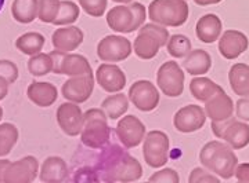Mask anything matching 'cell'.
Wrapping results in <instances>:
<instances>
[{
  "label": "cell",
  "mask_w": 249,
  "mask_h": 183,
  "mask_svg": "<svg viewBox=\"0 0 249 183\" xmlns=\"http://www.w3.org/2000/svg\"><path fill=\"white\" fill-rule=\"evenodd\" d=\"M94 169L104 182H134L142 176V167L124 145L108 143L100 149Z\"/></svg>",
  "instance_id": "6da1fadb"
},
{
  "label": "cell",
  "mask_w": 249,
  "mask_h": 183,
  "mask_svg": "<svg viewBox=\"0 0 249 183\" xmlns=\"http://www.w3.org/2000/svg\"><path fill=\"white\" fill-rule=\"evenodd\" d=\"M111 127L108 116L103 109H89L83 114V127L80 132L82 143L89 149L100 150L109 143Z\"/></svg>",
  "instance_id": "7a4b0ae2"
},
{
  "label": "cell",
  "mask_w": 249,
  "mask_h": 183,
  "mask_svg": "<svg viewBox=\"0 0 249 183\" xmlns=\"http://www.w3.org/2000/svg\"><path fill=\"white\" fill-rule=\"evenodd\" d=\"M147 18V10L142 3L119 4L108 11V26L118 33H132L140 29Z\"/></svg>",
  "instance_id": "3957f363"
},
{
  "label": "cell",
  "mask_w": 249,
  "mask_h": 183,
  "mask_svg": "<svg viewBox=\"0 0 249 183\" xmlns=\"http://www.w3.org/2000/svg\"><path fill=\"white\" fill-rule=\"evenodd\" d=\"M169 32L166 26L160 24H144L139 29V33L136 36L133 43L134 54L140 60H152L157 57L160 47L166 46L169 40Z\"/></svg>",
  "instance_id": "277c9868"
},
{
  "label": "cell",
  "mask_w": 249,
  "mask_h": 183,
  "mask_svg": "<svg viewBox=\"0 0 249 183\" xmlns=\"http://www.w3.org/2000/svg\"><path fill=\"white\" fill-rule=\"evenodd\" d=\"M190 7L186 0H152L148 6V17L162 26L184 25L188 19Z\"/></svg>",
  "instance_id": "5b68a950"
},
{
  "label": "cell",
  "mask_w": 249,
  "mask_h": 183,
  "mask_svg": "<svg viewBox=\"0 0 249 183\" xmlns=\"http://www.w3.org/2000/svg\"><path fill=\"white\" fill-rule=\"evenodd\" d=\"M199 161L208 169H211L212 172L220 175L223 178L231 176L234 156L230 153L229 149L219 142L206 143L199 153Z\"/></svg>",
  "instance_id": "8992f818"
},
{
  "label": "cell",
  "mask_w": 249,
  "mask_h": 183,
  "mask_svg": "<svg viewBox=\"0 0 249 183\" xmlns=\"http://www.w3.org/2000/svg\"><path fill=\"white\" fill-rule=\"evenodd\" d=\"M169 137L163 131H150L142 140V156L147 166L162 168L169 160Z\"/></svg>",
  "instance_id": "52a82bcc"
},
{
  "label": "cell",
  "mask_w": 249,
  "mask_h": 183,
  "mask_svg": "<svg viewBox=\"0 0 249 183\" xmlns=\"http://www.w3.org/2000/svg\"><path fill=\"white\" fill-rule=\"evenodd\" d=\"M186 75L178 62L168 61L160 65L157 73V84L163 95L178 98L184 91Z\"/></svg>",
  "instance_id": "ba28073f"
},
{
  "label": "cell",
  "mask_w": 249,
  "mask_h": 183,
  "mask_svg": "<svg viewBox=\"0 0 249 183\" xmlns=\"http://www.w3.org/2000/svg\"><path fill=\"white\" fill-rule=\"evenodd\" d=\"M133 52V44L119 35H108L97 44V57L103 62L114 63L127 60Z\"/></svg>",
  "instance_id": "9c48e42d"
},
{
  "label": "cell",
  "mask_w": 249,
  "mask_h": 183,
  "mask_svg": "<svg viewBox=\"0 0 249 183\" xmlns=\"http://www.w3.org/2000/svg\"><path fill=\"white\" fill-rule=\"evenodd\" d=\"M129 101L142 112H152L160 105V91L150 80H137L129 88Z\"/></svg>",
  "instance_id": "30bf717a"
},
{
  "label": "cell",
  "mask_w": 249,
  "mask_h": 183,
  "mask_svg": "<svg viewBox=\"0 0 249 183\" xmlns=\"http://www.w3.org/2000/svg\"><path fill=\"white\" fill-rule=\"evenodd\" d=\"M115 132L119 142L126 149L137 148L139 145H142V142L147 135L144 122L133 114L121 117L119 122L116 124Z\"/></svg>",
  "instance_id": "8fae6325"
},
{
  "label": "cell",
  "mask_w": 249,
  "mask_h": 183,
  "mask_svg": "<svg viewBox=\"0 0 249 183\" xmlns=\"http://www.w3.org/2000/svg\"><path fill=\"white\" fill-rule=\"evenodd\" d=\"M205 119V112L201 106L187 105L176 112L173 117V125L181 134H191L204 127Z\"/></svg>",
  "instance_id": "7c38bea8"
},
{
  "label": "cell",
  "mask_w": 249,
  "mask_h": 183,
  "mask_svg": "<svg viewBox=\"0 0 249 183\" xmlns=\"http://www.w3.org/2000/svg\"><path fill=\"white\" fill-rule=\"evenodd\" d=\"M94 76L98 86L109 94L121 92L126 86V76L124 70L115 63H108V62L101 63Z\"/></svg>",
  "instance_id": "4fadbf2b"
},
{
  "label": "cell",
  "mask_w": 249,
  "mask_h": 183,
  "mask_svg": "<svg viewBox=\"0 0 249 183\" xmlns=\"http://www.w3.org/2000/svg\"><path fill=\"white\" fill-rule=\"evenodd\" d=\"M94 81H96L94 73L83 75V76H75L64 84V87H62L64 96L71 99L75 104H83L93 94Z\"/></svg>",
  "instance_id": "5bb4252c"
},
{
  "label": "cell",
  "mask_w": 249,
  "mask_h": 183,
  "mask_svg": "<svg viewBox=\"0 0 249 183\" xmlns=\"http://www.w3.org/2000/svg\"><path fill=\"white\" fill-rule=\"evenodd\" d=\"M58 120L61 124L62 131L68 135H79L83 127V113L80 107L75 104L62 105L58 110Z\"/></svg>",
  "instance_id": "9a60e30c"
},
{
  "label": "cell",
  "mask_w": 249,
  "mask_h": 183,
  "mask_svg": "<svg viewBox=\"0 0 249 183\" xmlns=\"http://www.w3.org/2000/svg\"><path fill=\"white\" fill-rule=\"evenodd\" d=\"M222 30V22L214 14H206L198 19L196 35L202 43H213Z\"/></svg>",
  "instance_id": "2e32d148"
},
{
  "label": "cell",
  "mask_w": 249,
  "mask_h": 183,
  "mask_svg": "<svg viewBox=\"0 0 249 183\" xmlns=\"http://www.w3.org/2000/svg\"><path fill=\"white\" fill-rule=\"evenodd\" d=\"M212 66V58L205 50H191L183 61V68L191 76L204 75Z\"/></svg>",
  "instance_id": "e0dca14e"
},
{
  "label": "cell",
  "mask_w": 249,
  "mask_h": 183,
  "mask_svg": "<svg viewBox=\"0 0 249 183\" xmlns=\"http://www.w3.org/2000/svg\"><path fill=\"white\" fill-rule=\"evenodd\" d=\"M205 112L208 114V117H211L213 122L223 120L231 113V101L224 94H222L219 90L206 101Z\"/></svg>",
  "instance_id": "ac0fdd59"
},
{
  "label": "cell",
  "mask_w": 249,
  "mask_h": 183,
  "mask_svg": "<svg viewBox=\"0 0 249 183\" xmlns=\"http://www.w3.org/2000/svg\"><path fill=\"white\" fill-rule=\"evenodd\" d=\"M83 42V32L76 26L60 29L54 36V43L64 51H73Z\"/></svg>",
  "instance_id": "d6986e66"
},
{
  "label": "cell",
  "mask_w": 249,
  "mask_h": 183,
  "mask_svg": "<svg viewBox=\"0 0 249 183\" xmlns=\"http://www.w3.org/2000/svg\"><path fill=\"white\" fill-rule=\"evenodd\" d=\"M101 109L106 112L109 120H118L129 109V96L122 92H115L114 95H108L103 101Z\"/></svg>",
  "instance_id": "ffe728a7"
},
{
  "label": "cell",
  "mask_w": 249,
  "mask_h": 183,
  "mask_svg": "<svg viewBox=\"0 0 249 183\" xmlns=\"http://www.w3.org/2000/svg\"><path fill=\"white\" fill-rule=\"evenodd\" d=\"M245 47V37L237 32H227L219 43V50L226 58H234Z\"/></svg>",
  "instance_id": "44dd1931"
},
{
  "label": "cell",
  "mask_w": 249,
  "mask_h": 183,
  "mask_svg": "<svg viewBox=\"0 0 249 183\" xmlns=\"http://www.w3.org/2000/svg\"><path fill=\"white\" fill-rule=\"evenodd\" d=\"M219 90L220 88L217 87L212 80L206 77H196V76H194V78L190 81L191 95L194 96L196 101H201V102H206Z\"/></svg>",
  "instance_id": "7402d4cb"
},
{
  "label": "cell",
  "mask_w": 249,
  "mask_h": 183,
  "mask_svg": "<svg viewBox=\"0 0 249 183\" xmlns=\"http://www.w3.org/2000/svg\"><path fill=\"white\" fill-rule=\"evenodd\" d=\"M62 72L71 76H83L93 73L89 60L83 55H68L62 63Z\"/></svg>",
  "instance_id": "603a6c76"
},
{
  "label": "cell",
  "mask_w": 249,
  "mask_h": 183,
  "mask_svg": "<svg viewBox=\"0 0 249 183\" xmlns=\"http://www.w3.org/2000/svg\"><path fill=\"white\" fill-rule=\"evenodd\" d=\"M166 48H168L170 57L180 60V58H186L187 55L190 54V51L193 50V44H191V40L187 36L173 35L169 37Z\"/></svg>",
  "instance_id": "cb8c5ba5"
},
{
  "label": "cell",
  "mask_w": 249,
  "mask_h": 183,
  "mask_svg": "<svg viewBox=\"0 0 249 183\" xmlns=\"http://www.w3.org/2000/svg\"><path fill=\"white\" fill-rule=\"evenodd\" d=\"M230 80L237 92H249V69L247 66H234L230 73Z\"/></svg>",
  "instance_id": "d4e9b609"
},
{
  "label": "cell",
  "mask_w": 249,
  "mask_h": 183,
  "mask_svg": "<svg viewBox=\"0 0 249 183\" xmlns=\"http://www.w3.org/2000/svg\"><path fill=\"white\" fill-rule=\"evenodd\" d=\"M82 9L90 17H103L107 10L108 0H79Z\"/></svg>",
  "instance_id": "484cf974"
},
{
  "label": "cell",
  "mask_w": 249,
  "mask_h": 183,
  "mask_svg": "<svg viewBox=\"0 0 249 183\" xmlns=\"http://www.w3.org/2000/svg\"><path fill=\"white\" fill-rule=\"evenodd\" d=\"M47 171L53 179L57 181H62L68 176V167L64 163V160L54 157V158H49L47 160Z\"/></svg>",
  "instance_id": "4316f807"
},
{
  "label": "cell",
  "mask_w": 249,
  "mask_h": 183,
  "mask_svg": "<svg viewBox=\"0 0 249 183\" xmlns=\"http://www.w3.org/2000/svg\"><path fill=\"white\" fill-rule=\"evenodd\" d=\"M62 11L60 18L57 19L58 24H72L79 17V7L72 1H64L61 4Z\"/></svg>",
  "instance_id": "83f0119b"
},
{
  "label": "cell",
  "mask_w": 249,
  "mask_h": 183,
  "mask_svg": "<svg viewBox=\"0 0 249 183\" xmlns=\"http://www.w3.org/2000/svg\"><path fill=\"white\" fill-rule=\"evenodd\" d=\"M148 181L155 183H178L180 176H178V171H175L172 168H163L151 175Z\"/></svg>",
  "instance_id": "f1b7e54d"
},
{
  "label": "cell",
  "mask_w": 249,
  "mask_h": 183,
  "mask_svg": "<svg viewBox=\"0 0 249 183\" xmlns=\"http://www.w3.org/2000/svg\"><path fill=\"white\" fill-rule=\"evenodd\" d=\"M190 183H202V182H217V178H214L208 172H205L202 168H194L188 178Z\"/></svg>",
  "instance_id": "f546056e"
},
{
  "label": "cell",
  "mask_w": 249,
  "mask_h": 183,
  "mask_svg": "<svg viewBox=\"0 0 249 183\" xmlns=\"http://www.w3.org/2000/svg\"><path fill=\"white\" fill-rule=\"evenodd\" d=\"M219 1H222V0H194V3L198 6H208V4H214Z\"/></svg>",
  "instance_id": "4dcf8cb0"
},
{
  "label": "cell",
  "mask_w": 249,
  "mask_h": 183,
  "mask_svg": "<svg viewBox=\"0 0 249 183\" xmlns=\"http://www.w3.org/2000/svg\"><path fill=\"white\" fill-rule=\"evenodd\" d=\"M115 3H119V4H127V3H132L133 0H112Z\"/></svg>",
  "instance_id": "1f68e13d"
},
{
  "label": "cell",
  "mask_w": 249,
  "mask_h": 183,
  "mask_svg": "<svg viewBox=\"0 0 249 183\" xmlns=\"http://www.w3.org/2000/svg\"><path fill=\"white\" fill-rule=\"evenodd\" d=\"M4 1H6V0H0V11L4 7Z\"/></svg>",
  "instance_id": "d6a6232c"
},
{
  "label": "cell",
  "mask_w": 249,
  "mask_h": 183,
  "mask_svg": "<svg viewBox=\"0 0 249 183\" xmlns=\"http://www.w3.org/2000/svg\"><path fill=\"white\" fill-rule=\"evenodd\" d=\"M186 1H187V0H186Z\"/></svg>",
  "instance_id": "836d02e7"
}]
</instances>
